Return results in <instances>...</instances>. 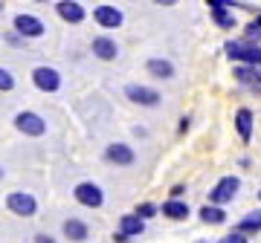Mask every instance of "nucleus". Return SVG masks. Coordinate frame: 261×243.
Segmentation results:
<instances>
[{"label": "nucleus", "instance_id": "obj_1", "mask_svg": "<svg viewBox=\"0 0 261 243\" xmlns=\"http://www.w3.org/2000/svg\"><path fill=\"white\" fill-rule=\"evenodd\" d=\"M226 55L235 58V61H244V64H261V49L238 44V41H229L226 44Z\"/></svg>", "mask_w": 261, "mask_h": 243}, {"label": "nucleus", "instance_id": "obj_2", "mask_svg": "<svg viewBox=\"0 0 261 243\" xmlns=\"http://www.w3.org/2000/svg\"><path fill=\"white\" fill-rule=\"evenodd\" d=\"M15 125H18L20 133H29V136H41V133L47 131V125H44V119L38 116V113H18V119H15Z\"/></svg>", "mask_w": 261, "mask_h": 243}, {"label": "nucleus", "instance_id": "obj_3", "mask_svg": "<svg viewBox=\"0 0 261 243\" xmlns=\"http://www.w3.org/2000/svg\"><path fill=\"white\" fill-rule=\"evenodd\" d=\"M6 206L15 211V215L20 217H32L35 215V197L32 194H23V191H15V194H9V200H6Z\"/></svg>", "mask_w": 261, "mask_h": 243}, {"label": "nucleus", "instance_id": "obj_4", "mask_svg": "<svg viewBox=\"0 0 261 243\" xmlns=\"http://www.w3.org/2000/svg\"><path fill=\"white\" fill-rule=\"evenodd\" d=\"M32 81H35V87L44 90V93H53V90L61 87V78H58V73L53 67H38L35 73H32Z\"/></svg>", "mask_w": 261, "mask_h": 243}, {"label": "nucleus", "instance_id": "obj_5", "mask_svg": "<svg viewBox=\"0 0 261 243\" xmlns=\"http://www.w3.org/2000/svg\"><path fill=\"white\" fill-rule=\"evenodd\" d=\"M238 186H241L238 177H224L212 191H209V200H212V203H229L235 197V191H238Z\"/></svg>", "mask_w": 261, "mask_h": 243}, {"label": "nucleus", "instance_id": "obj_6", "mask_svg": "<svg viewBox=\"0 0 261 243\" xmlns=\"http://www.w3.org/2000/svg\"><path fill=\"white\" fill-rule=\"evenodd\" d=\"M73 194L82 206H90V208L102 206V191H99V186H93V183H79Z\"/></svg>", "mask_w": 261, "mask_h": 243}, {"label": "nucleus", "instance_id": "obj_7", "mask_svg": "<svg viewBox=\"0 0 261 243\" xmlns=\"http://www.w3.org/2000/svg\"><path fill=\"white\" fill-rule=\"evenodd\" d=\"M125 96H128L130 102H137V104H145V107H154V104H160V93H157V90H151V87L130 84L128 90H125Z\"/></svg>", "mask_w": 261, "mask_h": 243}, {"label": "nucleus", "instance_id": "obj_8", "mask_svg": "<svg viewBox=\"0 0 261 243\" xmlns=\"http://www.w3.org/2000/svg\"><path fill=\"white\" fill-rule=\"evenodd\" d=\"M226 6H235V3H226V0H209V9H212L215 23L224 26V29H232L235 18H232V12H226Z\"/></svg>", "mask_w": 261, "mask_h": 243}, {"label": "nucleus", "instance_id": "obj_9", "mask_svg": "<svg viewBox=\"0 0 261 243\" xmlns=\"http://www.w3.org/2000/svg\"><path fill=\"white\" fill-rule=\"evenodd\" d=\"M15 29H18L20 35H27V38L44 35V23H41L38 18H32V15H18V18H15Z\"/></svg>", "mask_w": 261, "mask_h": 243}, {"label": "nucleus", "instance_id": "obj_10", "mask_svg": "<svg viewBox=\"0 0 261 243\" xmlns=\"http://www.w3.org/2000/svg\"><path fill=\"white\" fill-rule=\"evenodd\" d=\"M93 15H96V20H99L102 26H108V29H116L122 23V12L116 9V6H99Z\"/></svg>", "mask_w": 261, "mask_h": 243}, {"label": "nucleus", "instance_id": "obj_11", "mask_svg": "<svg viewBox=\"0 0 261 243\" xmlns=\"http://www.w3.org/2000/svg\"><path fill=\"white\" fill-rule=\"evenodd\" d=\"M105 157L111 159V162H116V165H130L134 162V150L128 148V145H108V150H105Z\"/></svg>", "mask_w": 261, "mask_h": 243}, {"label": "nucleus", "instance_id": "obj_12", "mask_svg": "<svg viewBox=\"0 0 261 243\" xmlns=\"http://www.w3.org/2000/svg\"><path fill=\"white\" fill-rule=\"evenodd\" d=\"M58 15L64 20H70V23H82L84 20V9L79 6V3H70V0H61V3H56Z\"/></svg>", "mask_w": 261, "mask_h": 243}, {"label": "nucleus", "instance_id": "obj_13", "mask_svg": "<svg viewBox=\"0 0 261 243\" xmlns=\"http://www.w3.org/2000/svg\"><path fill=\"white\" fill-rule=\"evenodd\" d=\"M235 128H238V133H241L244 142H250V136H252V113L247 110V107H241V110L235 113Z\"/></svg>", "mask_w": 261, "mask_h": 243}, {"label": "nucleus", "instance_id": "obj_14", "mask_svg": "<svg viewBox=\"0 0 261 243\" xmlns=\"http://www.w3.org/2000/svg\"><path fill=\"white\" fill-rule=\"evenodd\" d=\"M93 52L102 61H111V58H116V44L111 38H93Z\"/></svg>", "mask_w": 261, "mask_h": 243}, {"label": "nucleus", "instance_id": "obj_15", "mask_svg": "<svg viewBox=\"0 0 261 243\" xmlns=\"http://www.w3.org/2000/svg\"><path fill=\"white\" fill-rule=\"evenodd\" d=\"M238 234H252V232H261V211H252L250 217H244L241 223L235 226Z\"/></svg>", "mask_w": 261, "mask_h": 243}, {"label": "nucleus", "instance_id": "obj_16", "mask_svg": "<svg viewBox=\"0 0 261 243\" xmlns=\"http://www.w3.org/2000/svg\"><path fill=\"white\" fill-rule=\"evenodd\" d=\"M163 215L171 217V220H183L189 215V206L180 203V200H168V203H163Z\"/></svg>", "mask_w": 261, "mask_h": 243}, {"label": "nucleus", "instance_id": "obj_17", "mask_svg": "<svg viewBox=\"0 0 261 243\" xmlns=\"http://www.w3.org/2000/svg\"><path fill=\"white\" fill-rule=\"evenodd\" d=\"M64 234L70 240H87V226L82 220H64Z\"/></svg>", "mask_w": 261, "mask_h": 243}, {"label": "nucleus", "instance_id": "obj_18", "mask_svg": "<svg viewBox=\"0 0 261 243\" xmlns=\"http://www.w3.org/2000/svg\"><path fill=\"white\" fill-rule=\"evenodd\" d=\"M148 73L157 75V78H171V75H174V67H171V61L154 58V61H148Z\"/></svg>", "mask_w": 261, "mask_h": 243}, {"label": "nucleus", "instance_id": "obj_19", "mask_svg": "<svg viewBox=\"0 0 261 243\" xmlns=\"http://www.w3.org/2000/svg\"><path fill=\"white\" fill-rule=\"evenodd\" d=\"M142 226H145V223H142L137 215H125L119 220V229H122V234H125V237H130V234H140Z\"/></svg>", "mask_w": 261, "mask_h": 243}, {"label": "nucleus", "instance_id": "obj_20", "mask_svg": "<svg viewBox=\"0 0 261 243\" xmlns=\"http://www.w3.org/2000/svg\"><path fill=\"white\" fill-rule=\"evenodd\" d=\"M200 220H203V223H224L226 215L221 211V208H215V206H203L200 208Z\"/></svg>", "mask_w": 261, "mask_h": 243}, {"label": "nucleus", "instance_id": "obj_21", "mask_svg": "<svg viewBox=\"0 0 261 243\" xmlns=\"http://www.w3.org/2000/svg\"><path fill=\"white\" fill-rule=\"evenodd\" d=\"M15 87V78L9 75V70H0V90L6 93V90H12Z\"/></svg>", "mask_w": 261, "mask_h": 243}, {"label": "nucleus", "instance_id": "obj_22", "mask_svg": "<svg viewBox=\"0 0 261 243\" xmlns=\"http://www.w3.org/2000/svg\"><path fill=\"white\" fill-rule=\"evenodd\" d=\"M154 211H157V208L151 206V203H142V206L137 208V217H140V220H145V217H154Z\"/></svg>", "mask_w": 261, "mask_h": 243}, {"label": "nucleus", "instance_id": "obj_23", "mask_svg": "<svg viewBox=\"0 0 261 243\" xmlns=\"http://www.w3.org/2000/svg\"><path fill=\"white\" fill-rule=\"evenodd\" d=\"M218 243H247V237H244V234H238V232H232V234H226V237H221Z\"/></svg>", "mask_w": 261, "mask_h": 243}, {"label": "nucleus", "instance_id": "obj_24", "mask_svg": "<svg viewBox=\"0 0 261 243\" xmlns=\"http://www.w3.org/2000/svg\"><path fill=\"white\" fill-rule=\"evenodd\" d=\"M35 243H53V240H49V237H38Z\"/></svg>", "mask_w": 261, "mask_h": 243}, {"label": "nucleus", "instance_id": "obj_25", "mask_svg": "<svg viewBox=\"0 0 261 243\" xmlns=\"http://www.w3.org/2000/svg\"><path fill=\"white\" fill-rule=\"evenodd\" d=\"M258 81H261V73H258Z\"/></svg>", "mask_w": 261, "mask_h": 243}, {"label": "nucleus", "instance_id": "obj_26", "mask_svg": "<svg viewBox=\"0 0 261 243\" xmlns=\"http://www.w3.org/2000/svg\"><path fill=\"white\" fill-rule=\"evenodd\" d=\"M258 197H261V191H258Z\"/></svg>", "mask_w": 261, "mask_h": 243}]
</instances>
